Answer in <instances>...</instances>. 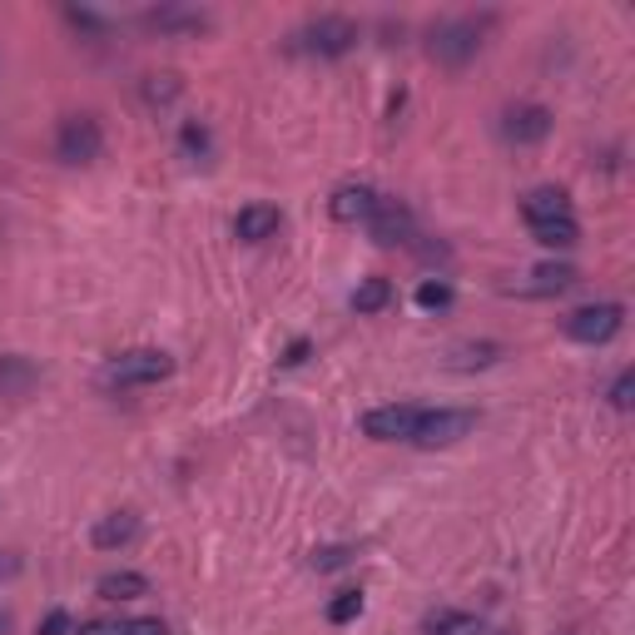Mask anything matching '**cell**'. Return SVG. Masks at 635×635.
<instances>
[{
	"label": "cell",
	"mask_w": 635,
	"mask_h": 635,
	"mask_svg": "<svg viewBox=\"0 0 635 635\" xmlns=\"http://www.w3.org/2000/svg\"><path fill=\"white\" fill-rule=\"evenodd\" d=\"M487 25H491V15H457V21H442L438 31H432V41H428L432 60H442V65H452V70H462L467 60H477Z\"/></svg>",
	"instance_id": "cell-1"
},
{
	"label": "cell",
	"mask_w": 635,
	"mask_h": 635,
	"mask_svg": "<svg viewBox=\"0 0 635 635\" xmlns=\"http://www.w3.org/2000/svg\"><path fill=\"white\" fill-rule=\"evenodd\" d=\"M169 373H174V358L169 353H159V348H129V353L104 363V387H149V383H165Z\"/></svg>",
	"instance_id": "cell-2"
},
{
	"label": "cell",
	"mask_w": 635,
	"mask_h": 635,
	"mask_svg": "<svg viewBox=\"0 0 635 635\" xmlns=\"http://www.w3.org/2000/svg\"><path fill=\"white\" fill-rule=\"evenodd\" d=\"M358 41H363V31L348 15H318V21H308L298 31V45L308 55H318V60H343Z\"/></svg>",
	"instance_id": "cell-3"
},
{
	"label": "cell",
	"mask_w": 635,
	"mask_h": 635,
	"mask_svg": "<svg viewBox=\"0 0 635 635\" xmlns=\"http://www.w3.org/2000/svg\"><path fill=\"white\" fill-rule=\"evenodd\" d=\"M104 149V129L94 115H65L55 129V159L60 165H90Z\"/></svg>",
	"instance_id": "cell-4"
},
{
	"label": "cell",
	"mask_w": 635,
	"mask_h": 635,
	"mask_svg": "<svg viewBox=\"0 0 635 635\" xmlns=\"http://www.w3.org/2000/svg\"><path fill=\"white\" fill-rule=\"evenodd\" d=\"M472 428H477V412H467V407H438V412L422 407L412 447H452V442H462Z\"/></svg>",
	"instance_id": "cell-5"
},
{
	"label": "cell",
	"mask_w": 635,
	"mask_h": 635,
	"mask_svg": "<svg viewBox=\"0 0 635 635\" xmlns=\"http://www.w3.org/2000/svg\"><path fill=\"white\" fill-rule=\"evenodd\" d=\"M625 328V308L621 303H591V308H576L571 318H566V338H576V343H611L615 333Z\"/></svg>",
	"instance_id": "cell-6"
},
{
	"label": "cell",
	"mask_w": 635,
	"mask_h": 635,
	"mask_svg": "<svg viewBox=\"0 0 635 635\" xmlns=\"http://www.w3.org/2000/svg\"><path fill=\"white\" fill-rule=\"evenodd\" d=\"M417 417H422V407H417V402L373 407V412L363 417V438H373V442H412Z\"/></svg>",
	"instance_id": "cell-7"
},
{
	"label": "cell",
	"mask_w": 635,
	"mask_h": 635,
	"mask_svg": "<svg viewBox=\"0 0 635 635\" xmlns=\"http://www.w3.org/2000/svg\"><path fill=\"white\" fill-rule=\"evenodd\" d=\"M367 234H373L377 243H412V239H417L412 208L397 204V199H377L373 219H367Z\"/></svg>",
	"instance_id": "cell-8"
},
{
	"label": "cell",
	"mask_w": 635,
	"mask_h": 635,
	"mask_svg": "<svg viewBox=\"0 0 635 635\" xmlns=\"http://www.w3.org/2000/svg\"><path fill=\"white\" fill-rule=\"evenodd\" d=\"M501 135H507V145H542L552 135V110L546 104H517L501 120Z\"/></svg>",
	"instance_id": "cell-9"
},
{
	"label": "cell",
	"mask_w": 635,
	"mask_h": 635,
	"mask_svg": "<svg viewBox=\"0 0 635 635\" xmlns=\"http://www.w3.org/2000/svg\"><path fill=\"white\" fill-rule=\"evenodd\" d=\"M377 189L373 184H338L333 199H328V214H333L338 224H367L377 208Z\"/></svg>",
	"instance_id": "cell-10"
},
{
	"label": "cell",
	"mask_w": 635,
	"mask_h": 635,
	"mask_svg": "<svg viewBox=\"0 0 635 635\" xmlns=\"http://www.w3.org/2000/svg\"><path fill=\"white\" fill-rule=\"evenodd\" d=\"M145 31H159V35H204L208 31V15L194 11V5H155V11L139 15Z\"/></svg>",
	"instance_id": "cell-11"
},
{
	"label": "cell",
	"mask_w": 635,
	"mask_h": 635,
	"mask_svg": "<svg viewBox=\"0 0 635 635\" xmlns=\"http://www.w3.org/2000/svg\"><path fill=\"white\" fill-rule=\"evenodd\" d=\"M90 542H94V552H125V546L139 542V517L135 511H110V517L94 521Z\"/></svg>",
	"instance_id": "cell-12"
},
{
	"label": "cell",
	"mask_w": 635,
	"mask_h": 635,
	"mask_svg": "<svg viewBox=\"0 0 635 635\" xmlns=\"http://www.w3.org/2000/svg\"><path fill=\"white\" fill-rule=\"evenodd\" d=\"M571 283H576L571 263H542V269H532L526 283H517L511 293H521V298H552V293H566Z\"/></svg>",
	"instance_id": "cell-13"
},
{
	"label": "cell",
	"mask_w": 635,
	"mask_h": 635,
	"mask_svg": "<svg viewBox=\"0 0 635 635\" xmlns=\"http://www.w3.org/2000/svg\"><path fill=\"white\" fill-rule=\"evenodd\" d=\"M279 224H283L279 204H249V208H239V219H234V239L263 243V239H273V234H279Z\"/></svg>",
	"instance_id": "cell-14"
},
{
	"label": "cell",
	"mask_w": 635,
	"mask_h": 635,
	"mask_svg": "<svg viewBox=\"0 0 635 635\" xmlns=\"http://www.w3.org/2000/svg\"><path fill=\"white\" fill-rule=\"evenodd\" d=\"M521 214H526V224L566 219V214H571V199H566V189H556V184H542V189H532V194L521 199Z\"/></svg>",
	"instance_id": "cell-15"
},
{
	"label": "cell",
	"mask_w": 635,
	"mask_h": 635,
	"mask_svg": "<svg viewBox=\"0 0 635 635\" xmlns=\"http://www.w3.org/2000/svg\"><path fill=\"white\" fill-rule=\"evenodd\" d=\"M41 383V367L21 353H0V397H25Z\"/></svg>",
	"instance_id": "cell-16"
},
{
	"label": "cell",
	"mask_w": 635,
	"mask_h": 635,
	"mask_svg": "<svg viewBox=\"0 0 635 635\" xmlns=\"http://www.w3.org/2000/svg\"><path fill=\"white\" fill-rule=\"evenodd\" d=\"M422 635H487V625H481V615L472 611H428L422 615Z\"/></svg>",
	"instance_id": "cell-17"
},
{
	"label": "cell",
	"mask_w": 635,
	"mask_h": 635,
	"mask_svg": "<svg viewBox=\"0 0 635 635\" xmlns=\"http://www.w3.org/2000/svg\"><path fill=\"white\" fill-rule=\"evenodd\" d=\"M94 596L100 601H139V596H149V576L139 571H110L94 581Z\"/></svg>",
	"instance_id": "cell-18"
},
{
	"label": "cell",
	"mask_w": 635,
	"mask_h": 635,
	"mask_svg": "<svg viewBox=\"0 0 635 635\" xmlns=\"http://www.w3.org/2000/svg\"><path fill=\"white\" fill-rule=\"evenodd\" d=\"M532 239L542 249H576L581 243V224L566 214V219H546V224H532Z\"/></svg>",
	"instance_id": "cell-19"
},
{
	"label": "cell",
	"mask_w": 635,
	"mask_h": 635,
	"mask_svg": "<svg viewBox=\"0 0 635 635\" xmlns=\"http://www.w3.org/2000/svg\"><path fill=\"white\" fill-rule=\"evenodd\" d=\"M387 303H393V283H387V279H363L353 288V308L358 313H383Z\"/></svg>",
	"instance_id": "cell-20"
},
{
	"label": "cell",
	"mask_w": 635,
	"mask_h": 635,
	"mask_svg": "<svg viewBox=\"0 0 635 635\" xmlns=\"http://www.w3.org/2000/svg\"><path fill=\"white\" fill-rule=\"evenodd\" d=\"M501 353H507L501 343H467V348H452L447 363L452 367H491V363H501Z\"/></svg>",
	"instance_id": "cell-21"
},
{
	"label": "cell",
	"mask_w": 635,
	"mask_h": 635,
	"mask_svg": "<svg viewBox=\"0 0 635 635\" xmlns=\"http://www.w3.org/2000/svg\"><path fill=\"white\" fill-rule=\"evenodd\" d=\"M417 308L422 313H442V308H452V298H457V293H452V283L447 279H428V283H417Z\"/></svg>",
	"instance_id": "cell-22"
},
{
	"label": "cell",
	"mask_w": 635,
	"mask_h": 635,
	"mask_svg": "<svg viewBox=\"0 0 635 635\" xmlns=\"http://www.w3.org/2000/svg\"><path fill=\"white\" fill-rule=\"evenodd\" d=\"M208 145H214V139H208V125H199V120H184V125H179V149H184L189 159H204Z\"/></svg>",
	"instance_id": "cell-23"
},
{
	"label": "cell",
	"mask_w": 635,
	"mask_h": 635,
	"mask_svg": "<svg viewBox=\"0 0 635 635\" xmlns=\"http://www.w3.org/2000/svg\"><path fill=\"white\" fill-rule=\"evenodd\" d=\"M363 615V591H338L333 601H328V621L333 625H348Z\"/></svg>",
	"instance_id": "cell-24"
},
{
	"label": "cell",
	"mask_w": 635,
	"mask_h": 635,
	"mask_svg": "<svg viewBox=\"0 0 635 635\" xmlns=\"http://www.w3.org/2000/svg\"><path fill=\"white\" fill-rule=\"evenodd\" d=\"M179 90H184V84H179V75H149V80H145V100L149 104L179 100Z\"/></svg>",
	"instance_id": "cell-25"
},
{
	"label": "cell",
	"mask_w": 635,
	"mask_h": 635,
	"mask_svg": "<svg viewBox=\"0 0 635 635\" xmlns=\"http://www.w3.org/2000/svg\"><path fill=\"white\" fill-rule=\"evenodd\" d=\"M353 562V546H324V552H313V566L318 571H338V566Z\"/></svg>",
	"instance_id": "cell-26"
},
{
	"label": "cell",
	"mask_w": 635,
	"mask_h": 635,
	"mask_svg": "<svg viewBox=\"0 0 635 635\" xmlns=\"http://www.w3.org/2000/svg\"><path fill=\"white\" fill-rule=\"evenodd\" d=\"M631 393H635V373L625 367V373L611 383V407H615V412H631Z\"/></svg>",
	"instance_id": "cell-27"
},
{
	"label": "cell",
	"mask_w": 635,
	"mask_h": 635,
	"mask_svg": "<svg viewBox=\"0 0 635 635\" xmlns=\"http://www.w3.org/2000/svg\"><path fill=\"white\" fill-rule=\"evenodd\" d=\"M120 631H125V635H169V631H165V621H155V615H139V621H125Z\"/></svg>",
	"instance_id": "cell-28"
},
{
	"label": "cell",
	"mask_w": 635,
	"mask_h": 635,
	"mask_svg": "<svg viewBox=\"0 0 635 635\" xmlns=\"http://www.w3.org/2000/svg\"><path fill=\"white\" fill-rule=\"evenodd\" d=\"M308 348H313V343H308V338H293V343H288V353H283V358H279V363H283V367H298V363H303V358H308Z\"/></svg>",
	"instance_id": "cell-29"
},
{
	"label": "cell",
	"mask_w": 635,
	"mask_h": 635,
	"mask_svg": "<svg viewBox=\"0 0 635 635\" xmlns=\"http://www.w3.org/2000/svg\"><path fill=\"white\" fill-rule=\"evenodd\" d=\"M41 635H70V615L50 611V615H45V625H41Z\"/></svg>",
	"instance_id": "cell-30"
},
{
	"label": "cell",
	"mask_w": 635,
	"mask_h": 635,
	"mask_svg": "<svg viewBox=\"0 0 635 635\" xmlns=\"http://www.w3.org/2000/svg\"><path fill=\"white\" fill-rule=\"evenodd\" d=\"M75 635H125L120 625H110V621H90V625H80Z\"/></svg>",
	"instance_id": "cell-31"
},
{
	"label": "cell",
	"mask_w": 635,
	"mask_h": 635,
	"mask_svg": "<svg viewBox=\"0 0 635 635\" xmlns=\"http://www.w3.org/2000/svg\"><path fill=\"white\" fill-rule=\"evenodd\" d=\"M11 571H15V566L5 562V556H0V581H5V576H11Z\"/></svg>",
	"instance_id": "cell-32"
},
{
	"label": "cell",
	"mask_w": 635,
	"mask_h": 635,
	"mask_svg": "<svg viewBox=\"0 0 635 635\" xmlns=\"http://www.w3.org/2000/svg\"><path fill=\"white\" fill-rule=\"evenodd\" d=\"M5 625H11V621H5V615H0V635H5Z\"/></svg>",
	"instance_id": "cell-33"
}]
</instances>
